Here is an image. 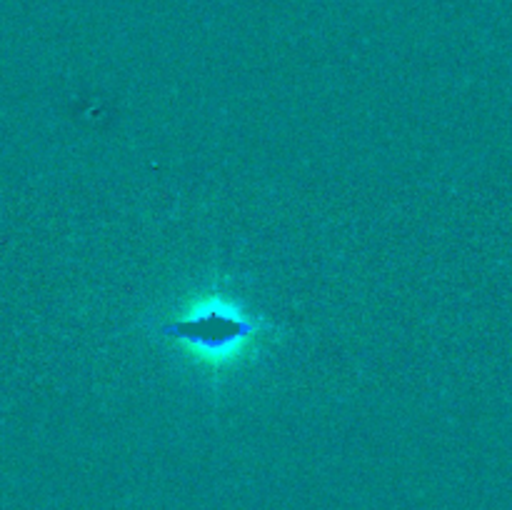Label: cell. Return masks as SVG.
Returning a JSON list of instances; mask_svg holds the SVG:
<instances>
[{"instance_id": "6da1fadb", "label": "cell", "mask_w": 512, "mask_h": 510, "mask_svg": "<svg viewBox=\"0 0 512 510\" xmlns=\"http://www.w3.org/2000/svg\"><path fill=\"white\" fill-rule=\"evenodd\" d=\"M270 323L255 315L243 298L223 285L198 290L180 308L155 325L185 360L210 375H230L263 350Z\"/></svg>"}]
</instances>
